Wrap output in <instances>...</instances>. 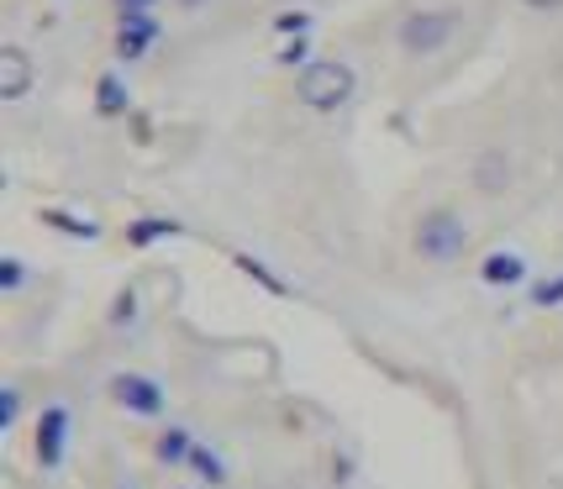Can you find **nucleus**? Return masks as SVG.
<instances>
[{
	"mask_svg": "<svg viewBox=\"0 0 563 489\" xmlns=\"http://www.w3.org/2000/svg\"><path fill=\"white\" fill-rule=\"evenodd\" d=\"M353 96H358V74L343 58H311L306 69H295V100L317 116H338Z\"/></svg>",
	"mask_w": 563,
	"mask_h": 489,
	"instance_id": "f257e3e1",
	"label": "nucleus"
},
{
	"mask_svg": "<svg viewBox=\"0 0 563 489\" xmlns=\"http://www.w3.org/2000/svg\"><path fill=\"white\" fill-rule=\"evenodd\" d=\"M459 5H417L406 22L395 26V43L400 53H411V58H438L442 48H453V37H459Z\"/></svg>",
	"mask_w": 563,
	"mask_h": 489,
	"instance_id": "f03ea898",
	"label": "nucleus"
},
{
	"mask_svg": "<svg viewBox=\"0 0 563 489\" xmlns=\"http://www.w3.org/2000/svg\"><path fill=\"white\" fill-rule=\"evenodd\" d=\"M411 247H417V258H427V264H453V258H464V247H468V221L453 205H432L411 226Z\"/></svg>",
	"mask_w": 563,
	"mask_h": 489,
	"instance_id": "7ed1b4c3",
	"label": "nucleus"
},
{
	"mask_svg": "<svg viewBox=\"0 0 563 489\" xmlns=\"http://www.w3.org/2000/svg\"><path fill=\"white\" fill-rule=\"evenodd\" d=\"M111 400L122 405L126 416H137V421H164L169 416V390H164L153 374H137V368L111 374Z\"/></svg>",
	"mask_w": 563,
	"mask_h": 489,
	"instance_id": "20e7f679",
	"label": "nucleus"
},
{
	"mask_svg": "<svg viewBox=\"0 0 563 489\" xmlns=\"http://www.w3.org/2000/svg\"><path fill=\"white\" fill-rule=\"evenodd\" d=\"M69 437H74V411L64 400H53L37 411V432H32V453H37V468L43 474H58L64 458H69Z\"/></svg>",
	"mask_w": 563,
	"mask_h": 489,
	"instance_id": "39448f33",
	"label": "nucleus"
},
{
	"mask_svg": "<svg viewBox=\"0 0 563 489\" xmlns=\"http://www.w3.org/2000/svg\"><path fill=\"white\" fill-rule=\"evenodd\" d=\"M158 37H164V26L158 16H117V37H111V53H117V64H143L147 53L158 48Z\"/></svg>",
	"mask_w": 563,
	"mask_h": 489,
	"instance_id": "423d86ee",
	"label": "nucleus"
},
{
	"mask_svg": "<svg viewBox=\"0 0 563 489\" xmlns=\"http://www.w3.org/2000/svg\"><path fill=\"white\" fill-rule=\"evenodd\" d=\"M32 79H37V69H32V53H26L22 43H5V48H0V100L32 96Z\"/></svg>",
	"mask_w": 563,
	"mask_h": 489,
	"instance_id": "0eeeda50",
	"label": "nucleus"
},
{
	"mask_svg": "<svg viewBox=\"0 0 563 489\" xmlns=\"http://www.w3.org/2000/svg\"><path fill=\"white\" fill-rule=\"evenodd\" d=\"M132 111V85L122 79V69H106L96 79V116L100 122H117Z\"/></svg>",
	"mask_w": 563,
	"mask_h": 489,
	"instance_id": "6e6552de",
	"label": "nucleus"
},
{
	"mask_svg": "<svg viewBox=\"0 0 563 489\" xmlns=\"http://www.w3.org/2000/svg\"><path fill=\"white\" fill-rule=\"evenodd\" d=\"M521 279H527V258H521V253H506V247H500V253H490V258L479 264V285H490V290H516Z\"/></svg>",
	"mask_w": 563,
	"mask_h": 489,
	"instance_id": "1a4fd4ad",
	"label": "nucleus"
},
{
	"mask_svg": "<svg viewBox=\"0 0 563 489\" xmlns=\"http://www.w3.org/2000/svg\"><path fill=\"white\" fill-rule=\"evenodd\" d=\"M190 474H196L200 489H227L232 485V464L221 458V447H206V442H196V453H190Z\"/></svg>",
	"mask_w": 563,
	"mask_h": 489,
	"instance_id": "9d476101",
	"label": "nucleus"
},
{
	"mask_svg": "<svg viewBox=\"0 0 563 489\" xmlns=\"http://www.w3.org/2000/svg\"><path fill=\"white\" fill-rule=\"evenodd\" d=\"M190 453H196V437H190V426H164L158 437H153V464H164V468H185L190 464Z\"/></svg>",
	"mask_w": 563,
	"mask_h": 489,
	"instance_id": "9b49d317",
	"label": "nucleus"
},
{
	"mask_svg": "<svg viewBox=\"0 0 563 489\" xmlns=\"http://www.w3.org/2000/svg\"><path fill=\"white\" fill-rule=\"evenodd\" d=\"M468 179H474L485 196H500V190L511 185V158H506V153H479V164L468 169Z\"/></svg>",
	"mask_w": 563,
	"mask_h": 489,
	"instance_id": "f8f14e48",
	"label": "nucleus"
},
{
	"mask_svg": "<svg viewBox=\"0 0 563 489\" xmlns=\"http://www.w3.org/2000/svg\"><path fill=\"white\" fill-rule=\"evenodd\" d=\"M179 226L174 221H164V216H147V221H137L132 232H126V243L132 247H147V243H158V237H174Z\"/></svg>",
	"mask_w": 563,
	"mask_h": 489,
	"instance_id": "ddd939ff",
	"label": "nucleus"
},
{
	"mask_svg": "<svg viewBox=\"0 0 563 489\" xmlns=\"http://www.w3.org/2000/svg\"><path fill=\"white\" fill-rule=\"evenodd\" d=\"M527 300H532L538 311H553V305H563V274H553V279H542V285H538L532 294H527Z\"/></svg>",
	"mask_w": 563,
	"mask_h": 489,
	"instance_id": "4468645a",
	"label": "nucleus"
},
{
	"mask_svg": "<svg viewBox=\"0 0 563 489\" xmlns=\"http://www.w3.org/2000/svg\"><path fill=\"white\" fill-rule=\"evenodd\" d=\"M306 26H311V11H285V16H274V32H279V37H306Z\"/></svg>",
	"mask_w": 563,
	"mask_h": 489,
	"instance_id": "2eb2a0df",
	"label": "nucleus"
},
{
	"mask_svg": "<svg viewBox=\"0 0 563 489\" xmlns=\"http://www.w3.org/2000/svg\"><path fill=\"white\" fill-rule=\"evenodd\" d=\"M306 53H311V37H285V43H279V64H300V69H306V64H311Z\"/></svg>",
	"mask_w": 563,
	"mask_h": 489,
	"instance_id": "dca6fc26",
	"label": "nucleus"
},
{
	"mask_svg": "<svg viewBox=\"0 0 563 489\" xmlns=\"http://www.w3.org/2000/svg\"><path fill=\"white\" fill-rule=\"evenodd\" d=\"M16 416H22V390L5 385V394H0V426H16Z\"/></svg>",
	"mask_w": 563,
	"mask_h": 489,
	"instance_id": "f3484780",
	"label": "nucleus"
},
{
	"mask_svg": "<svg viewBox=\"0 0 563 489\" xmlns=\"http://www.w3.org/2000/svg\"><path fill=\"white\" fill-rule=\"evenodd\" d=\"M22 279H26V264L22 258H5V264H0V290H22Z\"/></svg>",
	"mask_w": 563,
	"mask_h": 489,
	"instance_id": "a211bd4d",
	"label": "nucleus"
},
{
	"mask_svg": "<svg viewBox=\"0 0 563 489\" xmlns=\"http://www.w3.org/2000/svg\"><path fill=\"white\" fill-rule=\"evenodd\" d=\"M111 321L122 326V321H137V290H122L117 294V305H111Z\"/></svg>",
	"mask_w": 563,
	"mask_h": 489,
	"instance_id": "6ab92c4d",
	"label": "nucleus"
},
{
	"mask_svg": "<svg viewBox=\"0 0 563 489\" xmlns=\"http://www.w3.org/2000/svg\"><path fill=\"white\" fill-rule=\"evenodd\" d=\"M117 5V16H153L158 11V0H111Z\"/></svg>",
	"mask_w": 563,
	"mask_h": 489,
	"instance_id": "aec40b11",
	"label": "nucleus"
},
{
	"mask_svg": "<svg viewBox=\"0 0 563 489\" xmlns=\"http://www.w3.org/2000/svg\"><path fill=\"white\" fill-rule=\"evenodd\" d=\"M521 5H532V11H563V0H521Z\"/></svg>",
	"mask_w": 563,
	"mask_h": 489,
	"instance_id": "412c9836",
	"label": "nucleus"
},
{
	"mask_svg": "<svg viewBox=\"0 0 563 489\" xmlns=\"http://www.w3.org/2000/svg\"><path fill=\"white\" fill-rule=\"evenodd\" d=\"M174 5H179V11H200L206 0H174Z\"/></svg>",
	"mask_w": 563,
	"mask_h": 489,
	"instance_id": "4be33fe9",
	"label": "nucleus"
},
{
	"mask_svg": "<svg viewBox=\"0 0 563 489\" xmlns=\"http://www.w3.org/2000/svg\"><path fill=\"white\" fill-rule=\"evenodd\" d=\"M174 489H200V485H174Z\"/></svg>",
	"mask_w": 563,
	"mask_h": 489,
	"instance_id": "5701e85b",
	"label": "nucleus"
},
{
	"mask_svg": "<svg viewBox=\"0 0 563 489\" xmlns=\"http://www.w3.org/2000/svg\"><path fill=\"white\" fill-rule=\"evenodd\" d=\"M122 489H132V485H122Z\"/></svg>",
	"mask_w": 563,
	"mask_h": 489,
	"instance_id": "b1692460",
	"label": "nucleus"
}]
</instances>
